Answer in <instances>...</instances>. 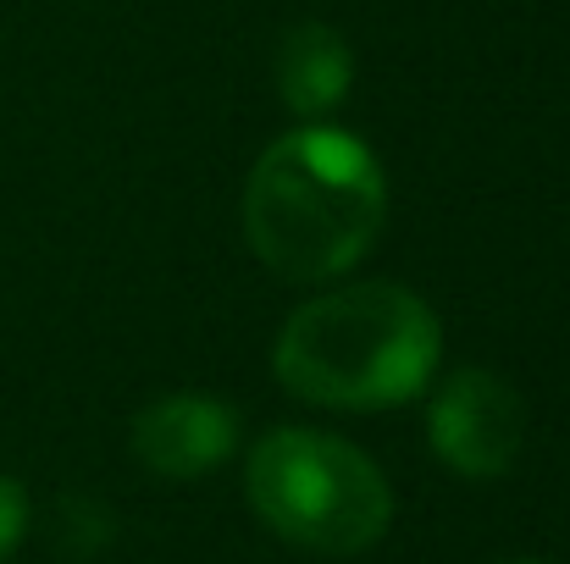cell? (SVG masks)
Here are the masks:
<instances>
[{
  "label": "cell",
  "instance_id": "cell-3",
  "mask_svg": "<svg viewBox=\"0 0 570 564\" xmlns=\"http://www.w3.org/2000/svg\"><path fill=\"white\" fill-rule=\"evenodd\" d=\"M244 493L255 515L294 548L311 554H361L393 521V493L377 465L311 426H277L249 448Z\"/></svg>",
  "mask_w": 570,
  "mask_h": 564
},
{
  "label": "cell",
  "instance_id": "cell-6",
  "mask_svg": "<svg viewBox=\"0 0 570 564\" xmlns=\"http://www.w3.org/2000/svg\"><path fill=\"white\" fill-rule=\"evenodd\" d=\"M350 78H355V61H350V44L338 28L327 22H299L283 50H277V89L283 100L299 111V117H322L333 111L344 95H350Z\"/></svg>",
  "mask_w": 570,
  "mask_h": 564
},
{
  "label": "cell",
  "instance_id": "cell-2",
  "mask_svg": "<svg viewBox=\"0 0 570 564\" xmlns=\"http://www.w3.org/2000/svg\"><path fill=\"white\" fill-rule=\"evenodd\" d=\"M443 333L399 283H355L299 305L272 349L277 382L322 409H393L426 387Z\"/></svg>",
  "mask_w": 570,
  "mask_h": 564
},
{
  "label": "cell",
  "instance_id": "cell-7",
  "mask_svg": "<svg viewBox=\"0 0 570 564\" xmlns=\"http://www.w3.org/2000/svg\"><path fill=\"white\" fill-rule=\"evenodd\" d=\"M22 526H28V504H22V487H17L11 476H0V560H6V554L17 548Z\"/></svg>",
  "mask_w": 570,
  "mask_h": 564
},
{
  "label": "cell",
  "instance_id": "cell-5",
  "mask_svg": "<svg viewBox=\"0 0 570 564\" xmlns=\"http://www.w3.org/2000/svg\"><path fill=\"white\" fill-rule=\"evenodd\" d=\"M238 443L233 409L210 393H167L156 404L139 409L134 420V454L150 476L167 482H194L205 471H216Z\"/></svg>",
  "mask_w": 570,
  "mask_h": 564
},
{
  "label": "cell",
  "instance_id": "cell-4",
  "mask_svg": "<svg viewBox=\"0 0 570 564\" xmlns=\"http://www.w3.org/2000/svg\"><path fill=\"white\" fill-rule=\"evenodd\" d=\"M426 432H432V448L449 471L488 482V476H504L515 465L521 437H527V409L504 376L460 372L438 387Z\"/></svg>",
  "mask_w": 570,
  "mask_h": 564
},
{
  "label": "cell",
  "instance_id": "cell-1",
  "mask_svg": "<svg viewBox=\"0 0 570 564\" xmlns=\"http://www.w3.org/2000/svg\"><path fill=\"white\" fill-rule=\"evenodd\" d=\"M387 184L377 156L338 128L283 133L249 172L244 238L288 283L350 271L382 232Z\"/></svg>",
  "mask_w": 570,
  "mask_h": 564
}]
</instances>
